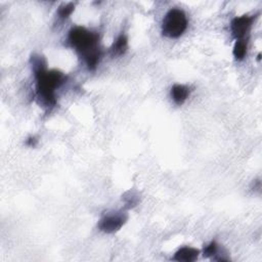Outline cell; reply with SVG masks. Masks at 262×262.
<instances>
[{
	"instance_id": "1",
	"label": "cell",
	"mask_w": 262,
	"mask_h": 262,
	"mask_svg": "<svg viewBox=\"0 0 262 262\" xmlns=\"http://www.w3.org/2000/svg\"><path fill=\"white\" fill-rule=\"evenodd\" d=\"M31 64L36 78L38 98L46 107H54L57 104L56 89L65 82V75L58 70L47 71L42 57L33 56Z\"/></svg>"
},
{
	"instance_id": "2",
	"label": "cell",
	"mask_w": 262,
	"mask_h": 262,
	"mask_svg": "<svg viewBox=\"0 0 262 262\" xmlns=\"http://www.w3.org/2000/svg\"><path fill=\"white\" fill-rule=\"evenodd\" d=\"M98 35L83 27H75L69 33V42L84 59L89 71H94L101 60Z\"/></svg>"
},
{
	"instance_id": "3",
	"label": "cell",
	"mask_w": 262,
	"mask_h": 262,
	"mask_svg": "<svg viewBox=\"0 0 262 262\" xmlns=\"http://www.w3.org/2000/svg\"><path fill=\"white\" fill-rule=\"evenodd\" d=\"M188 28L187 14L178 8L170 9L162 24V33L168 38H178L182 36Z\"/></svg>"
},
{
	"instance_id": "4",
	"label": "cell",
	"mask_w": 262,
	"mask_h": 262,
	"mask_svg": "<svg viewBox=\"0 0 262 262\" xmlns=\"http://www.w3.org/2000/svg\"><path fill=\"white\" fill-rule=\"evenodd\" d=\"M127 221V215L123 212H115L112 214L104 216L98 222V228L107 234H113L118 232L119 229Z\"/></svg>"
},
{
	"instance_id": "5",
	"label": "cell",
	"mask_w": 262,
	"mask_h": 262,
	"mask_svg": "<svg viewBox=\"0 0 262 262\" xmlns=\"http://www.w3.org/2000/svg\"><path fill=\"white\" fill-rule=\"evenodd\" d=\"M255 20V16L244 14L241 16H237L231 23V29L234 37L237 40L245 39L246 35L248 34L252 24Z\"/></svg>"
},
{
	"instance_id": "6",
	"label": "cell",
	"mask_w": 262,
	"mask_h": 262,
	"mask_svg": "<svg viewBox=\"0 0 262 262\" xmlns=\"http://www.w3.org/2000/svg\"><path fill=\"white\" fill-rule=\"evenodd\" d=\"M200 251L192 247L180 248L173 256V260L178 262H193L198 259Z\"/></svg>"
},
{
	"instance_id": "7",
	"label": "cell",
	"mask_w": 262,
	"mask_h": 262,
	"mask_svg": "<svg viewBox=\"0 0 262 262\" xmlns=\"http://www.w3.org/2000/svg\"><path fill=\"white\" fill-rule=\"evenodd\" d=\"M171 96L173 102L180 106L188 100V97L190 96V89L185 85L176 84L171 88Z\"/></svg>"
},
{
	"instance_id": "8",
	"label": "cell",
	"mask_w": 262,
	"mask_h": 262,
	"mask_svg": "<svg viewBox=\"0 0 262 262\" xmlns=\"http://www.w3.org/2000/svg\"><path fill=\"white\" fill-rule=\"evenodd\" d=\"M128 48V39L125 35H120L111 47V53L114 57L123 56Z\"/></svg>"
},
{
	"instance_id": "9",
	"label": "cell",
	"mask_w": 262,
	"mask_h": 262,
	"mask_svg": "<svg viewBox=\"0 0 262 262\" xmlns=\"http://www.w3.org/2000/svg\"><path fill=\"white\" fill-rule=\"evenodd\" d=\"M247 49H248V44L247 41L245 39H241V40H237L235 46H234V57L237 61H242L244 60V58L247 55Z\"/></svg>"
},
{
	"instance_id": "10",
	"label": "cell",
	"mask_w": 262,
	"mask_h": 262,
	"mask_svg": "<svg viewBox=\"0 0 262 262\" xmlns=\"http://www.w3.org/2000/svg\"><path fill=\"white\" fill-rule=\"evenodd\" d=\"M75 9V5L73 3H67L64 4L59 9V15L62 19H67L72 14V12Z\"/></svg>"
},
{
	"instance_id": "11",
	"label": "cell",
	"mask_w": 262,
	"mask_h": 262,
	"mask_svg": "<svg viewBox=\"0 0 262 262\" xmlns=\"http://www.w3.org/2000/svg\"><path fill=\"white\" fill-rule=\"evenodd\" d=\"M204 257H213L218 253V246L215 242H211L204 249Z\"/></svg>"
},
{
	"instance_id": "12",
	"label": "cell",
	"mask_w": 262,
	"mask_h": 262,
	"mask_svg": "<svg viewBox=\"0 0 262 262\" xmlns=\"http://www.w3.org/2000/svg\"><path fill=\"white\" fill-rule=\"evenodd\" d=\"M27 144L30 146H35L37 144V139L35 137H29L27 140Z\"/></svg>"
}]
</instances>
